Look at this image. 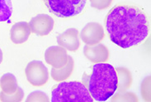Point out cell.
<instances>
[{
  "instance_id": "cell-1",
  "label": "cell",
  "mask_w": 151,
  "mask_h": 102,
  "mask_svg": "<svg viewBox=\"0 0 151 102\" xmlns=\"http://www.w3.org/2000/svg\"><path fill=\"white\" fill-rule=\"evenodd\" d=\"M106 29L110 40L116 45L130 48L146 39L150 23L146 13L139 7L118 4L108 12Z\"/></svg>"
},
{
  "instance_id": "cell-2",
  "label": "cell",
  "mask_w": 151,
  "mask_h": 102,
  "mask_svg": "<svg viewBox=\"0 0 151 102\" xmlns=\"http://www.w3.org/2000/svg\"><path fill=\"white\" fill-rule=\"evenodd\" d=\"M83 84L94 101H105L117 90L116 69L108 63H95L92 67V72L83 75Z\"/></svg>"
},
{
  "instance_id": "cell-3",
  "label": "cell",
  "mask_w": 151,
  "mask_h": 102,
  "mask_svg": "<svg viewBox=\"0 0 151 102\" xmlns=\"http://www.w3.org/2000/svg\"><path fill=\"white\" fill-rule=\"evenodd\" d=\"M86 86L80 82H62L55 86L51 90L52 102H93Z\"/></svg>"
},
{
  "instance_id": "cell-4",
  "label": "cell",
  "mask_w": 151,
  "mask_h": 102,
  "mask_svg": "<svg viewBox=\"0 0 151 102\" xmlns=\"http://www.w3.org/2000/svg\"><path fill=\"white\" fill-rule=\"evenodd\" d=\"M50 12L61 18H70L81 14L87 0H43Z\"/></svg>"
},
{
  "instance_id": "cell-5",
  "label": "cell",
  "mask_w": 151,
  "mask_h": 102,
  "mask_svg": "<svg viewBox=\"0 0 151 102\" xmlns=\"http://www.w3.org/2000/svg\"><path fill=\"white\" fill-rule=\"evenodd\" d=\"M27 80L33 86H42L49 80V71L41 61H30L25 68Z\"/></svg>"
},
{
  "instance_id": "cell-6",
  "label": "cell",
  "mask_w": 151,
  "mask_h": 102,
  "mask_svg": "<svg viewBox=\"0 0 151 102\" xmlns=\"http://www.w3.org/2000/svg\"><path fill=\"white\" fill-rule=\"evenodd\" d=\"M104 29L98 23H88L83 27L80 33L82 41L88 46L100 43L104 38Z\"/></svg>"
},
{
  "instance_id": "cell-7",
  "label": "cell",
  "mask_w": 151,
  "mask_h": 102,
  "mask_svg": "<svg viewBox=\"0 0 151 102\" xmlns=\"http://www.w3.org/2000/svg\"><path fill=\"white\" fill-rule=\"evenodd\" d=\"M45 60L53 68H61L67 64L69 55L66 49L60 46L50 47L45 52Z\"/></svg>"
},
{
  "instance_id": "cell-8",
  "label": "cell",
  "mask_w": 151,
  "mask_h": 102,
  "mask_svg": "<svg viewBox=\"0 0 151 102\" xmlns=\"http://www.w3.org/2000/svg\"><path fill=\"white\" fill-rule=\"evenodd\" d=\"M29 25L32 33L42 37L48 35L53 30L55 21L47 14H39L31 19Z\"/></svg>"
},
{
  "instance_id": "cell-9",
  "label": "cell",
  "mask_w": 151,
  "mask_h": 102,
  "mask_svg": "<svg viewBox=\"0 0 151 102\" xmlns=\"http://www.w3.org/2000/svg\"><path fill=\"white\" fill-rule=\"evenodd\" d=\"M83 54L86 58L93 63L106 62L110 56L108 48L101 43L93 46L86 45L83 47Z\"/></svg>"
},
{
  "instance_id": "cell-10",
  "label": "cell",
  "mask_w": 151,
  "mask_h": 102,
  "mask_svg": "<svg viewBox=\"0 0 151 102\" xmlns=\"http://www.w3.org/2000/svg\"><path fill=\"white\" fill-rule=\"evenodd\" d=\"M59 45L70 52H76L80 47L79 33L76 28H69L57 36Z\"/></svg>"
},
{
  "instance_id": "cell-11",
  "label": "cell",
  "mask_w": 151,
  "mask_h": 102,
  "mask_svg": "<svg viewBox=\"0 0 151 102\" xmlns=\"http://www.w3.org/2000/svg\"><path fill=\"white\" fill-rule=\"evenodd\" d=\"M32 30L27 22H19L12 26L10 29V39L15 44H22L28 40Z\"/></svg>"
},
{
  "instance_id": "cell-12",
  "label": "cell",
  "mask_w": 151,
  "mask_h": 102,
  "mask_svg": "<svg viewBox=\"0 0 151 102\" xmlns=\"http://www.w3.org/2000/svg\"><path fill=\"white\" fill-rule=\"evenodd\" d=\"M74 69V61L73 57L69 56V61L65 66L61 68H53L51 69V77L55 82H61L66 81L72 75Z\"/></svg>"
},
{
  "instance_id": "cell-13",
  "label": "cell",
  "mask_w": 151,
  "mask_h": 102,
  "mask_svg": "<svg viewBox=\"0 0 151 102\" xmlns=\"http://www.w3.org/2000/svg\"><path fill=\"white\" fill-rule=\"evenodd\" d=\"M117 75V89L119 91H125L131 87L132 84V75L131 71L125 67L116 69Z\"/></svg>"
},
{
  "instance_id": "cell-14",
  "label": "cell",
  "mask_w": 151,
  "mask_h": 102,
  "mask_svg": "<svg viewBox=\"0 0 151 102\" xmlns=\"http://www.w3.org/2000/svg\"><path fill=\"white\" fill-rule=\"evenodd\" d=\"M0 87L5 94L11 95L16 92L19 87L16 76L12 73H6L0 78Z\"/></svg>"
},
{
  "instance_id": "cell-15",
  "label": "cell",
  "mask_w": 151,
  "mask_h": 102,
  "mask_svg": "<svg viewBox=\"0 0 151 102\" xmlns=\"http://www.w3.org/2000/svg\"><path fill=\"white\" fill-rule=\"evenodd\" d=\"M24 97V91L23 90L18 87L16 92L13 94L8 95L5 94L4 91L0 92V101L3 102H18L22 101V99Z\"/></svg>"
},
{
  "instance_id": "cell-16",
  "label": "cell",
  "mask_w": 151,
  "mask_h": 102,
  "mask_svg": "<svg viewBox=\"0 0 151 102\" xmlns=\"http://www.w3.org/2000/svg\"><path fill=\"white\" fill-rule=\"evenodd\" d=\"M12 13V6L10 0H0V22L9 19Z\"/></svg>"
},
{
  "instance_id": "cell-17",
  "label": "cell",
  "mask_w": 151,
  "mask_h": 102,
  "mask_svg": "<svg viewBox=\"0 0 151 102\" xmlns=\"http://www.w3.org/2000/svg\"><path fill=\"white\" fill-rule=\"evenodd\" d=\"M111 101L117 102H137L139 101V99L137 98L136 95L132 92H127V91H120L118 94H116L113 98L111 99Z\"/></svg>"
},
{
  "instance_id": "cell-18",
  "label": "cell",
  "mask_w": 151,
  "mask_h": 102,
  "mask_svg": "<svg viewBox=\"0 0 151 102\" xmlns=\"http://www.w3.org/2000/svg\"><path fill=\"white\" fill-rule=\"evenodd\" d=\"M27 102H48L50 101V99L48 97V95L42 92V91H34L32 92L31 94L27 96V98L26 100Z\"/></svg>"
},
{
  "instance_id": "cell-19",
  "label": "cell",
  "mask_w": 151,
  "mask_h": 102,
  "mask_svg": "<svg viewBox=\"0 0 151 102\" xmlns=\"http://www.w3.org/2000/svg\"><path fill=\"white\" fill-rule=\"evenodd\" d=\"M141 95L144 101H151L150 99V76H147L144 79L141 84Z\"/></svg>"
},
{
  "instance_id": "cell-20",
  "label": "cell",
  "mask_w": 151,
  "mask_h": 102,
  "mask_svg": "<svg viewBox=\"0 0 151 102\" xmlns=\"http://www.w3.org/2000/svg\"><path fill=\"white\" fill-rule=\"evenodd\" d=\"M113 0H90V4L93 8L98 9V10H103L109 8Z\"/></svg>"
},
{
  "instance_id": "cell-21",
  "label": "cell",
  "mask_w": 151,
  "mask_h": 102,
  "mask_svg": "<svg viewBox=\"0 0 151 102\" xmlns=\"http://www.w3.org/2000/svg\"><path fill=\"white\" fill-rule=\"evenodd\" d=\"M2 61H3V52L0 49V64L2 63Z\"/></svg>"
}]
</instances>
